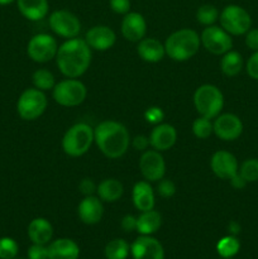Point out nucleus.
Wrapping results in <instances>:
<instances>
[{
    "mask_svg": "<svg viewBox=\"0 0 258 259\" xmlns=\"http://www.w3.org/2000/svg\"><path fill=\"white\" fill-rule=\"evenodd\" d=\"M56 61L66 77H80L88 71L91 63V48L85 39L71 38L58 48Z\"/></svg>",
    "mask_w": 258,
    "mask_h": 259,
    "instance_id": "f257e3e1",
    "label": "nucleus"
},
{
    "mask_svg": "<svg viewBox=\"0 0 258 259\" xmlns=\"http://www.w3.org/2000/svg\"><path fill=\"white\" fill-rule=\"evenodd\" d=\"M129 139L128 129L118 121H101L94 129V141L109 158L115 159L124 156L128 151Z\"/></svg>",
    "mask_w": 258,
    "mask_h": 259,
    "instance_id": "f03ea898",
    "label": "nucleus"
},
{
    "mask_svg": "<svg viewBox=\"0 0 258 259\" xmlns=\"http://www.w3.org/2000/svg\"><path fill=\"white\" fill-rule=\"evenodd\" d=\"M200 37L192 29H180L172 33L164 43L166 55L174 61H187L194 57L200 48Z\"/></svg>",
    "mask_w": 258,
    "mask_h": 259,
    "instance_id": "7ed1b4c3",
    "label": "nucleus"
},
{
    "mask_svg": "<svg viewBox=\"0 0 258 259\" xmlns=\"http://www.w3.org/2000/svg\"><path fill=\"white\" fill-rule=\"evenodd\" d=\"M94 142V131L89 124L77 123L71 126L62 139V148L70 157H80L90 149Z\"/></svg>",
    "mask_w": 258,
    "mask_h": 259,
    "instance_id": "20e7f679",
    "label": "nucleus"
},
{
    "mask_svg": "<svg viewBox=\"0 0 258 259\" xmlns=\"http://www.w3.org/2000/svg\"><path fill=\"white\" fill-rule=\"evenodd\" d=\"M194 104L200 116L207 119H214L222 111L224 106L223 93L214 85H202L197 88L194 94Z\"/></svg>",
    "mask_w": 258,
    "mask_h": 259,
    "instance_id": "39448f33",
    "label": "nucleus"
},
{
    "mask_svg": "<svg viewBox=\"0 0 258 259\" xmlns=\"http://www.w3.org/2000/svg\"><path fill=\"white\" fill-rule=\"evenodd\" d=\"M220 25L225 32L233 35H242L250 29L252 18L244 8L239 5H228L219 15Z\"/></svg>",
    "mask_w": 258,
    "mask_h": 259,
    "instance_id": "423d86ee",
    "label": "nucleus"
},
{
    "mask_svg": "<svg viewBox=\"0 0 258 259\" xmlns=\"http://www.w3.org/2000/svg\"><path fill=\"white\" fill-rule=\"evenodd\" d=\"M47 108V98L38 89H27L23 91L17 103L18 114L24 120H35L45 113Z\"/></svg>",
    "mask_w": 258,
    "mask_h": 259,
    "instance_id": "0eeeda50",
    "label": "nucleus"
},
{
    "mask_svg": "<svg viewBox=\"0 0 258 259\" xmlns=\"http://www.w3.org/2000/svg\"><path fill=\"white\" fill-rule=\"evenodd\" d=\"M88 90L81 81L67 78L56 83L53 88V99L62 106H77L86 99Z\"/></svg>",
    "mask_w": 258,
    "mask_h": 259,
    "instance_id": "6e6552de",
    "label": "nucleus"
},
{
    "mask_svg": "<svg viewBox=\"0 0 258 259\" xmlns=\"http://www.w3.org/2000/svg\"><path fill=\"white\" fill-rule=\"evenodd\" d=\"M57 42L55 38L46 33H39L30 38L27 46V53L30 60L38 63L51 61L57 55Z\"/></svg>",
    "mask_w": 258,
    "mask_h": 259,
    "instance_id": "1a4fd4ad",
    "label": "nucleus"
},
{
    "mask_svg": "<svg viewBox=\"0 0 258 259\" xmlns=\"http://www.w3.org/2000/svg\"><path fill=\"white\" fill-rule=\"evenodd\" d=\"M200 40L206 51H209L212 55H224L228 51L232 50L233 46L229 33L217 25H209L205 28L201 33Z\"/></svg>",
    "mask_w": 258,
    "mask_h": 259,
    "instance_id": "9d476101",
    "label": "nucleus"
},
{
    "mask_svg": "<svg viewBox=\"0 0 258 259\" xmlns=\"http://www.w3.org/2000/svg\"><path fill=\"white\" fill-rule=\"evenodd\" d=\"M50 27L56 34L63 38H76L81 30V23L75 14L68 10H56L50 15Z\"/></svg>",
    "mask_w": 258,
    "mask_h": 259,
    "instance_id": "9b49d317",
    "label": "nucleus"
},
{
    "mask_svg": "<svg viewBox=\"0 0 258 259\" xmlns=\"http://www.w3.org/2000/svg\"><path fill=\"white\" fill-rule=\"evenodd\" d=\"M139 169L147 181L156 182L163 179L166 163L158 151H146L139 159Z\"/></svg>",
    "mask_w": 258,
    "mask_h": 259,
    "instance_id": "f8f14e48",
    "label": "nucleus"
},
{
    "mask_svg": "<svg viewBox=\"0 0 258 259\" xmlns=\"http://www.w3.org/2000/svg\"><path fill=\"white\" fill-rule=\"evenodd\" d=\"M212 129L218 138L223 141H235L243 133V123L235 114H222L215 118Z\"/></svg>",
    "mask_w": 258,
    "mask_h": 259,
    "instance_id": "ddd939ff",
    "label": "nucleus"
},
{
    "mask_svg": "<svg viewBox=\"0 0 258 259\" xmlns=\"http://www.w3.org/2000/svg\"><path fill=\"white\" fill-rule=\"evenodd\" d=\"M133 259H164L161 243L151 235H141L131 245Z\"/></svg>",
    "mask_w": 258,
    "mask_h": 259,
    "instance_id": "4468645a",
    "label": "nucleus"
},
{
    "mask_svg": "<svg viewBox=\"0 0 258 259\" xmlns=\"http://www.w3.org/2000/svg\"><path fill=\"white\" fill-rule=\"evenodd\" d=\"M212 172L222 180H232L239 172V166L234 154L227 151H218L210 161Z\"/></svg>",
    "mask_w": 258,
    "mask_h": 259,
    "instance_id": "2eb2a0df",
    "label": "nucleus"
},
{
    "mask_svg": "<svg viewBox=\"0 0 258 259\" xmlns=\"http://www.w3.org/2000/svg\"><path fill=\"white\" fill-rule=\"evenodd\" d=\"M147 32V23L143 15L136 12H129L124 15L121 22V34L131 42H139Z\"/></svg>",
    "mask_w": 258,
    "mask_h": 259,
    "instance_id": "dca6fc26",
    "label": "nucleus"
},
{
    "mask_svg": "<svg viewBox=\"0 0 258 259\" xmlns=\"http://www.w3.org/2000/svg\"><path fill=\"white\" fill-rule=\"evenodd\" d=\"M85 40L91 50L106 51L113 47L116 35L114 30L106 25H95L88 30Z\"/></svg>",
    "mask_w": 258,
    "mask_h": 259,
    "instance_id": "f3484780",
    "label": "nucleus"
},
{
    "mask_svg": "<svg viewBox=\"0 0 258 259\" xmlns=\"http://www.w3.org/2000/svg\"><path fill=\"white\" fill-rule=\"evenodd\" d=\"M77 214L83 224H98L104 214L103 202H101V200H99V197L93 196V195L85 196V199L78 204Z\"/></svg>",
    "mask_w": 258,
    "mask_h": 259,
    "instance_id": "a211bd4d",
    "label": "nucleus"
},
{
    "mask_svg": "<svg viewBox=\"0 0 258 259\" xmlns=\"http://www.w3.org/2000/svg\"><path fill=\"white\" fill-rule=\"evenodd\" d=\"M177 132L171 124H158L153 128L149 136V144L156 151L162 152L172 148L176 143Z\"/></svg>",
    "mask_w": 258,
    "mask_h": 259,
    "instance_id": "6ab92c4d",
    "label": "nucleus"
},
{
    "mask_svg": "<svg viewBox=\"0 0 258 259\" xmlns=\"http://www.w3.org/2000/svg\"><path fill=\"white\" fill-rule=\"evenodd\" d=\"M78 245L67 238H61L48 245V259H78Z\"/></svg>",
    "mask_w": 258,
    "mask_h": 259,
    "instance_id": "aec40b11",
    "label": "nucleus"
},
{
    "mask_svg": "<svg viewBox=\"0 0 258 259\" xmlns=\"http://www.w3.org/2000/svg\"><path fill=\"white\" fill-rule=\"evenodd\" d=\"M28 237L33 244L46 245L53 237V228L45 218L33 219L28 225Z\"/></svg>",
    "mask_w": 258,
    "mask_h": 259,
    "instance_id": "412c9836",
    "label": "nucleus"
},
{
    "mask_svg": "<svg viewBox=\"0 0 258 259\" xmlns=\"http://www.w3.org/2000/svg\"><path fill=\"white\" fill-rule=\"evenodd\" d=\"M133 204L139 211H148L153 210L154 207V192L149 182L139 181L134 185L133 192Z\"/></svg>",
    "mask_w": 258,
    "mask_h": 259,
    "instance_id": "4be33fe9",
    "label": "nucleus"
},
{
    "mask_svg": "<svg viewBox=\"0 0 258 259\" xmlns=\"http://www.w3.org/2000/svg\"><path fill=\"white\" fill-rule=\"evenodd\" d=\"M138 55L143 61L149 63H156L166 55L164 46L156 38H143L139 40Z\"/></svg>",
    "mask_w": 258,
    "mask_h": 259,
    "instance_id": "5701e85b",
    "label": "nucleus"
},
{
    "mask_svg": "<svg viewBox=\"0 0 258 259\" xmlns=\"http://www.w3.org/2000/svg\"><path fill=\"white\" fill-rule=\"evenodd\" d=\"M17 5L20 14L33 22L46 18L50 9L48 0H17Z\"/></svg>",
    "mask_w": 258,
    "mask_h": 259,
    "instance_id": "b1692460",
    "label": "nucleus"
},
{
    "mask_svg": "<svg viewBox=\"0 0 258 259\" xmlns=\"http://www.w3.org/2000/svg\"><path fill=\"white\" fill-rule=\"evenodd\" d=\"M162 218L161 214L154 210L142 211L137 218V232L142 235H151L161 228Z\"/></svg>",
    "mask_w": 258,
    "mask_h": 259,
    "instance_id": "393cba45",
    "label": "nucleus"
},
{
    "mask_svg": "<svg viewBox=\"0 0 258 259\" xmlns=\"http://www.w3.org/2000/svg\"><path fill=\"white\" fill-rule=\"evenodd\" d=\"M123 185L121 182H119L115 179H106L99 184V186H96V192L99 195V199L101 201L106 202H115L123 195Z\"/></svg>",
    "mask_w": 258,
    "mask_h": 259,
    "instance_id": "a878e982",
    "label": "nucleus"
},
{
    "mask_svg": "<svg viewBox=\"0 0 258 259\" xmlns=\"http://www.w3.org/2000/svg\"><path fill=\"white\" fill-rule=\"evenodd\" d=\"M220 68H222L223 73L229 77L237 76L243 68V58L240 53L232 50L224 53L222 61H220Z\"/></svg>",
    "mask_w": 258,
    "mask_h": 259,
    "instance_id": "bb28decb",
    "label": "nucleus"
},
{
    "mask_svg": "<svg viewBox=\"0 0 258 259\" xmlns=\"http://www.w3.org/2000/svg\"><path fill=\"white\" fill-rule=\"evenodd\" d=\"M129 244L124 239H114L106 244L105 258L106 259H126L129 254Z\"/></svg>",
    "mask_w": 258,
    "mask_h": 259,
    "instance_id": "cd10ccee",
    "label": "nucleus"
},
{
    "mask_svg": "<svg viewBox=\"0 0 258 259\" xmlns=\"http://www.w3.org/2000/svg\"><path fill=\"white\" fill-rule=\"evenodd\" d=\"M240 249L239 240L235 235H228L222 238L217 244V250L223 258H233Z\"/></svg>",
    "mask_w": 258,
    "mask_h": 259,
    "instance_id": "c85d7f7f",
    "label": "nucleus"
},
{
    "mask_svg": "<svg viewBox=\"0 0 258 259\" xmlns=\"http://www.w3.org/2000/svg\"><path fill=\"white\" fill-rule=\"evenodd\" d=\"M33 85L35 89L40 91L51 90V89L55 88V76L51 71L46 70V68H39V70L34 71L32 76Z\"/></svg>",
    "mask_w": 258,
    "mask_h": 259,
    "instance_id": "c756f323",
    "label": "nucleus"
},
{
    "mask_svg": "<svg viewBox=\"0 0 258 259\" xmlns=\"http://www.w3.org/2000/svg\"><path fill=\"white\" fill-rule=\"evenodd\" d=\"M219 18V12H218L217 8L214 5L205 4L197 9L196 12V19L197 22L201 23L204 25H212Z\"/></svg>",
    "mask_w": 258,
    "mask_h": 259,
    "instance_id": "7c9ffc66",
    "label": "nucleus"
},
{
    "mask_svg": "<svg viewBox=\"0 0 258 259\" xmlns=\"http://www.w3.org/2000/svg\"><path fill=\"white\" fill-rule=\"evenodd\" d=\"M239 175L245 180V182L258 181V159L249 158L245 159L239 168Z\"/></svg>",
    "mask_w": 258,
    "mask_h": 259,
    "instance_id": "2f4dec72",
    "label": "nucleus"
},
{
    "mask_svg": "<svg viewBox=\"0 0 258 259\" xmlns=\"http://www.w3.org/2000/svg\"><path fill=\"white\" fill-rule=\"evenodd\" d=\"M192 132H194L195 136L200 139H206L211 136V133L214 132L212 129V123L210 119L204 118V116H199L196 120L192 124Z\"/></svg>",
    "mask_w": 258,
    "mask_h": 259,
    "instance_id": "473e14b6",
    "label": "nucleus"
},
{
    "mask_svg": "<svg viewBox=\"0 0 258 259\" xmlns=\"http://www.w3.org/2000/svg\"><path fill=\"white\" fill-rule=\"evenodd\" d=\"M19 247L17 242L12 238H0V259H14L17 258Z\"/></svg>",
    "mask_w": 258,
    "mask_h": 259,
    "instance_id": "72a5a7b5",
    "label": "nucleus"
},
{
    "mask_svg": "<svg viewBox=\"0 0 258 259\" xmlns=\"http://www.w3.org/2000/svg\"><path fill=\"white\" fill-rule=\"evenodd\" d=\"M157 191L162 197H171L176 192V186L171 180H159V184L157 186Z\"/></svg>",
    "mask_w": 258,
    "mask_h": 259,
    "instance_id": "f704fd0d",
    "label": "nucleus"
},
{
    "mask_svg": "<svg viewBox=\"0 0 258 259\" xmlns=\"http://www.w3.org/2000/svg\"><path fill=\"white\" fill-rule=\"evenodd\" d=\"M28 259H48V247L43 244H33L28 249Z\"/></svg>",
    "mask_w": 258,
    "mask_h": 259,
    "instance_id": "c9c22d12",
    "label": "nucleus"
},
{
    "mask_svg": "<svg viewBox=\"0 0 258 259\" xmlns=\"http://www.w3.org/2000/svg\"><path fill=\"white\" fill-rule=\"evenodd\" d=\"M109 4L116 14H126L131 9V0H110Z\"/></svg>",
    "mask_w": 258,
    "mask_h": 259,
    "instance_id": "e433bc0d",
    "label": "nucleus"
},
{
    "mask_svg": "<svg viewBox=\"0 0 258 259\" xmlns=\"http://www.w3.org/2000/svg\"><path fill=\"white\" fill-rule=\"evenodd\" d=\"M247 73L254 80H258V51H255L247 61Z\"/></svg>",
    "mask_w": 258,
    "mask_h": 259,
    "instance_id": "4c0bfd02",
    "label": "nucleus"
},
{
    "mask_svg": "<svg viewBox=\"0 0 258 259\" xmlns=\"http://www.w3.org/2000/svg\"><path fill=\"white\" fill-rule=\"evenodd\" d=\"M144 115H146L147 121L154 124V123H159V121L163 119L164 114L159 108H149L148 110L146 111V114H144Z\"/></svg>",
    "mask_w": 258,
    "mask_h": 259,
    "instance_id": "58836bf2",
    "label": "nucleus"
},
{
    "mask_svg": "<svg viewBox=\"0 0 258 259\" xmlns=\"http://www.w3.org/2000/svg\"><path fill=\"white\" fill-rule=\"evenodd\" d=\"M245 45L249 50L258 51V29H249L245 35Z\"/></svg>",
    "mask_w": 258,
    "mask_h": 259,
    "instance_id": "ea45409f",
    "label": "nucleus"
},
{
    "mask_svg": "<svg viewBox=\"0 0 258 259\" xmlns=\"http://www.w3.org/2000/svg\"><path fill=\"white\" fill-rule=\"evenodd\" d=\"M78 189H80V192L85 196H90L94 192L96 191V185L94 184L93 180L90 179H83L82 181L78 185Z\"/></svg>",
    "mask_w": 258,
    "mask_h": 259,
    "instance_id": "a19ab883",
    "label": "nucleus"
},
{
    "mask_svg": "<svg viewBox=\"0 0 258 259\" xmlns=\"http://www.w3.org/2000/svg\"><path fill=\"white\" fill-rule=\"evenodd\" d=\"M121 228L124 232H133L137 230V218L133 215H125L121 219Z\"/></svg>",
    "mask_w": 258,
    "mask_h": 259,
    "instance_id": "79ce46f5",
    "label": "nucleus"
},
{
    "mask_svg": "<svg viewBox=\"0 0 258 259\" xmlns=\"http://www.w3.org/2000/svg\"><path fill=\"white\" fill-rule=\"evenodd\" d=\"M149 144V138L144 136H138L133 139V147L138 151H144Z\"/></svg>",
    "mask_w": 258,
    "mask_h": 259,
    "instance_id": "37998d69",
    "label": "nucleus"
},
{
    "mask_svg": "<svg viewBox=\"0 0 258 259\" xmlns=\"http://www.w3.org/2000/svg\"><path fill=\"white\" fill-rule=\"evenodd\" d=\"M229 181H230V184H232V186L234 187V189H238V190L243 189V187H245V185H247V182H245V180L240 176L239 172H238V174L235 175L232 180H229Z\"/></svg>",
    "mask_w": 258,
    "mask_h": 259,
    "instance_id": "c03bdc74",
    "label": "nucleus"
},
{
    "mask_svg": "<svg viewBox=\"0 0 258 259\" xmlns=\"http://www.w3.org/2000/svg\"><path fill=\"white\" fill-rule=\"evenodd\" d=\"M228 229H229L230 234H232V235H237L238 233L240 232V225L238 224L237 222H232L229 224V227H228Z\"/></svg>",
    "mask_w": 258,
    "mask_h": 259,
    "instance_id": "a18cd8bd",
    "label": "nucleus"
},
{
    "mask_svg": "<svg viewBox=\"0 0 258 259\" xmlns=\"http://www.w3.org/2000/svg\"><path fill=\"white\" fill-rule=\"evenodd\" d=\"M13 2H15V0H0V5H8V4H12Z\"/></svg>",
    "mask_w": 258,
    "mask_h": 259,
    "instance_id": "49530a36",
    "label": "nucleus"
},
{
    "mask_svg": "<svg viewBox=\"0 0 258 259\" xmlns=\"http://www.w3.org/2000/svg\"><path fill=\"white\" fill-rule=\"evenodd\" d=\"M223 259H233V258H223Z\"/></svg>",
    "mask_w": 258,
    "mask_h": 259,
    "instance_id": "de8ad7c7",
    "label": "nucleus"
},
{
    "mask_svg": "<svg viewBox=\"0 0 258 259\" xmlns=\"http://www.w3.org/2000/svg\"><path fill=\"white\" fill-rule=\"evenodd\" d=\"M14 259H22V258H14Z\"/></svg>",
    "mask_w": 258,
    "mask_h": 259,
    "instance_id": "09e8293b",
    "label": "nucleus"
}]
</instances>
